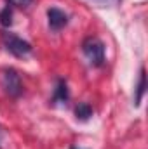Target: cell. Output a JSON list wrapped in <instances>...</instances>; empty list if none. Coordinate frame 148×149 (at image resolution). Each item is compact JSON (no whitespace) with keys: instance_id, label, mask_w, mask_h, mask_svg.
Segmentation results:
<instances>
[{"instance_id":"5b68a950","label":"cell","mask_w":148,"mask_h":149,"mask_svg":"<svg viewBox=\"0 0 148 149\" xmlns=\"http://www.w3.org/2000/svg\"><path fill=\"white\" fill-rule=\"evenodd\" d=\"M68 99H70V94H68L66 80L65 78H59L58 83H56L54 94H52V104H66Z\"/></svg>"},{"instance_id":"8992f818","label":"cell","mask_w":148,"mask_h":149,"mask_svg":"<svg viewBox=\"0 0 148 149\" xmlns=\"http://www.w3.org/2000/svg\"><path fill=\"white\" fill-rule=\"evenodd\" d=\"M92 106L89 104V102H78L77 106H75V116H77V120H80V121H87V120H91V116H92Z\"/></svg>"},{"instance_id":"ba28073f","label":"cell","mask_w":148,"mask_h":149,"mask_svg":"<svg viewBox=\"0 0 148 149\" xmlns=\"http://www.w3.org/2000/svg\"><path fill=\"white\" fill-rule=\"evenodd\" d=\"M0 26L2 28H11L12 26V7L5 5L0 10Z\"/></svg>"},{"instance_id":"277c9868","label":"cell","mask_w":148,"mask_h":149,"mask_svg":"<svg viewBox=\"0 0 148 149\" xmlns=\"http://www.w3.org/2000/svg\"><path fill=\"white\" fill-rule=\"evenodd\" d=\"M47 21H49V28L52 31H59L68 24V16L66 12H63L58 7H51L47 10Z\"/></svg>"},{"instance_id":"30bf717a","label":"cell","mask_w":148,"mask_h":149,"mask_svg":"<svg viewBox=\"0 0 148 149\" xmlns=\"http://www.w3.org/2000/svg\"><path fill=\"white\" fill-rule=\"evenodd\" d=\"M92 2H96V3H101V5H117L120 0H92Z\"/></svg>"},{"instance_id":"9c48e42d","label":"cell","mask_w":148,"mask_h":149,"mask_svg":"<svg viewBox=\"0 0 148 149\" xmlns=\"http://www.w3.org/2000/svg\"><path fill=\"white\" fill-rule=\"evenodd\" d=\"M7 5H16V7H30L33 3V0H5Z\"/></svg>"},{"instance_id":"52a82bcc","label":"cell","mask_w":148,"mask_h":149,"mask_svg":"<svg viewBox=\"0 0 148 149\" xmlns=\"http://www.w3.org/2000/svg\"><path fill=\"white\" fill-rule=\"evenodd\" d=\"M145 92H147V74H145V68H141L140 71V81H138V87H136V99H134V104L140 106L143 97H145Z\"/></svg>"},{"instance_id":"6da1fadb","label":"cell","mask_w":148,"mask_h":149,"mask_svg":"<svg viewBox=\"0 0 148 149\" xmlns=\"http://www.w3.org/2000/svg\"><path fill=\"white\" fill-rule=\"evenodd\" d=\"M82 52L89 59V63L94 68H101L106 61L105 56V43L98 37H87L82 42Z\"/></svg>"},{"instance_id":"3957f363","label":"cell","mask_w":148,"mask_h":149,"mask_svg":"<svg viewBox=\"0 0 148 149\" xmlns=\"http://www.w3.org/2000/svg\"><path fill=\"white\" fill-rule=\"evenodd\" d=\"M2 87H4V90H5V94H7L9 97L18 99V97L23 94V81H21V76H19V73H18L14 68L4 70Z\"/></svg>"},{"instance_id":"8fae6325","label":"cell","mask_w":148,"mask_h":149,"mask_svg":"<svg viewBox=\"0 0 148 149\" xmlns=\"http://www.w3.org/2000/svg\"><path fill=\"white\" fill-rule=\"evenodd\" d=\"M70 149H82V148H77V146H72Z\"/></svg>"},{"instance_id":"7a4b0ae2","label":"cell","mask_w":148,"mask_h":149,"mask_svg":"<svg viewBox=\"0 0 148 149\" xmlns=\"http://www.w3.org/2000/svg\"><path fill=\"white\" fill-rule=\"evenodd\" d=\"M2 42H4L5 50L11 52L16 57H25V56H28L33 50V47H32L30 42L23 40L21 37H18L14 33H9V31L7 33H2Z\"/></svg>"}]
</instances>
